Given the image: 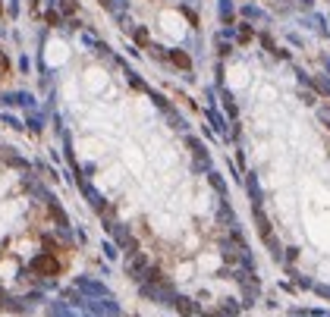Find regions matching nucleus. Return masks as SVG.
Segmentation results:
<instances>
[{"label": "nucleus", "instance_id": "f257e3e1", "mask_svg": "<svg viewBox=\"0 0 330 317\" xmlns=\"http://www.w3.org/2000/svg\"><path fill=\"white\" fill-rule=\"evenodd\" d=\"M170 57H173V63H176V66H183V69H192V60H189V54H183V51H173Z\"/></svg>", "mask_w": 330, "mask_h": 317}, {"label": "nucleus", "instance_id": "f03ea898", "mask_svg": "<svg viewBox=\"0 0 330 317\" xmlns=\"http://www.w3.org/2000/svg\"><path fill=\"white\" fill-rule=\"evenodd\" d=\"M0 73H10V60H7L4 54H0Z\"/></svg>", "mask_w": 330, "mask_h": 317}, {"label": "nucleus", "instance_id": "7ed1b4c3", "mask_svg": "<svg viewBox=\"0 0 330 317\" xmlns=\"http://www.w3.org/2000/svg\"><path fill=\"white\" fill-rule=\"evenodd\" d=\"M135 41H138V44H145V41H148V35H145V29H138V32H135Z\"/></svg>", "mask_w": 330, "mask_h": 317}, {"label": "nucleus", "instance_id": "20e7f679", "mask_svg": "<svg viewBox=\"0 0 330 317\" xmlns=\"http://www.w3.org/2000/svg\"><path fill=\"white\" fill-rule=\"evenodd\" d=\"M101 4H104V7H110V0H101Z\"/></svg>", "mask_w": 330, "mask_h": 317}]
</instances>
